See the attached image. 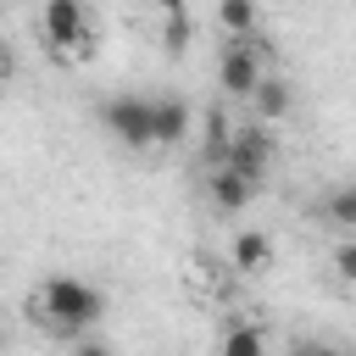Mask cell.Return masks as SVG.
Here are the masks:
<instances>
[{
	"label": "cell",
	"instance_id": "obj_1",
	"mask_svg": "<svg viewBox=\"0 0 356 356\" xmlns=\"http://www.w3.org/2000/svg\"><path fill=\"white\" fill-rule=\"evenodd\" d=\"M100 317H106V295H100L89 278L56 273V278H44V284H39V295H33V323H44V328H50V334H61V339L89 334Z\"/></svg>",
	"mask_w": 356,
	"mask_h": 356
},
{
	"label": "cell",
	"instance_id": "obj_2",
	"mask_svg": "<svg viewBox=\"0 0 356 356\" xmlns=\"http://www.w3.org/2000/svg\"><path fill=\"white\" fill-rule=\"evenodd\" d=\"M39 28H44V44H50L61 61H83V56H95V22H89L83 0H44Z\"/></svg>",
	"mask_w": 356,
	"mask_h": 356
},
{
	"label": "cell",
	"instance_id": "obj_3",
	"mask_svg": "<svg viewBox=\"0 0 356 356\" xmlns=\"http://www.w3.org/2000/svg\"><path fill=\"white\" fill-rule=\"evenodd\" d=\"M261 56H273V44L267 39H228L222 44V56H217V89L222 95H234V100H250V89L261 83Z\"/></svg>",
	"mask_w": 356,
	"mask_h": 356
},
{
	"label": "cell",
	"instance_id": "obj_4",
	"mask_svg": "<svg viewBox=\"0 0 356 356\" xmlns=\"http://www.w3.org/2000/svg\"><path fill=\"white\" fill-rule=\"evenodd\" d=\"M106 128H111V139L117 145H128V150H156L150 145V95H117V100H106Z\"/></svg>",
	"mask_w": 356,
	"mask_h": 356
},
{
	"label": "cell",
	"instance_id": "obj_5",
	"mask_svg": "<svg viewBox=\"0 0 356 356\" xmlns=\"http://www.w3.org/2000/svg\"><path fill=\"white\" fill-rule=\"evenodd\" d=\"M273 156H278V139L267 134V122L234 128V134H228V150H222V161H234V167H245V172H256V178H267Z\"/></svg>",
	"mask_w": 356,
	"mask_h": 356
},
{
	"label": "cell",
	"instance_id": "obj_6",
	"mask_svg": "<svg viewBox=\"0 0 356 356\" xmlns=\"http://www.w3.org/2000/svg\"><path fill=\"white\" fill-rule=\"evenodd\" d=\"M256 189H261V178L234 167V161H211V172H206V195H211L217 211H245L256 200Z\"/></svg>",
	"mask_w": 356,
	"mask_h": 356
},
{
	"label": "cell",
	"instance_id": "obj_7",
	"mask_svg": "<svg viewBox=\"0 0 356 356\" xmlns=\"http://www.w3.org/2000/svg\"><path fill=\"white\" fill-rule=\"evenodd\" d=\"M178 139H189V106L178 95H150V145L167 150Z\"/></svg>",
	"mask_w": 356,
	"mask_h": 356
},
{
	"label": "cell",
	"instance_id": "obj_8",
	"mask_svg": "<svg viewBox=\"0 0 356 356\" xmlns=\"http://www.w3.org/2000/svg\"><path fill=\"white\" fill-rule=\"evenodd\" d=\"M250 106H256V122H284L289 117V106H295V89L284 83V78H273V72H261V83L250 89Z\"/></svg>",
	"mask_w": 356,
	"mask_h": 356
},
{
	"label": "cell",
	"instance_id": "obj_9",
	"mask_svg": "<svg viewBox=\"0 0 356 356\" xmlns=\"http://www.w3.org/2000/svg\"><path fill=\"white\" fill-rule=\"evenodd\" d=\"M234 267H239V273H250V278H256V273H267V267H273V239H267L261 228H245V234L234 239Z\"/></svg>",
	"mask_w": 356,
	"mask_h": 356
},
{
	"label": "cell",
	"instance_id": "obj_10",
	"mask_svg": "<svg viewBox=\"0 0 356 356\" xmlns=\"http://www.w3.org/2000/svg\"><path fill=\"white\" fill-rule=\"evenodd\" d=\"M228 134H234L228 111H222V106H206V117H200V156H206V167H211V161H222Z\"/></svg>",
	"mask_w": 356,
	"mask_h": 356
},
{
	"label": "cell",
	"instance_id": "obj_11",
	"mask_svg": "<svg viewBox=\"0 0 356 356\" xmlns=\"http://www.w3.org/2000/svg\"><path fill=\"white\" fill-rule=\"evenodd\" d=\"M217 356H267V334L256 323H234V328H222Z\"/></svg>",
	"mask_w": 356,
	"mask_h": 356
},
{
	"label": "cell",
	"instance_id": "obj_12",
	"mask_svg": "<svg viewBox=\"0 0 356 356\" xmlns=\"http://www.w3.org/2000/svg\"><path fill=\"white\" fill-rule=\"evenodd\" d=\"M217 22L228 39H250L256 33V0H217Z\"/></svg>",
	"mask_w": 356,
	"mask_h": 356
},
{
	"label": "cell",
	"instance_id": "obj_13",
	"mask_svg": "<svg viewBox=\"0 0 356 356\" xmlns=\"http://www.w3.org/2000/svg\"><path fill=\"white\" fill-rule=\"evenodd\" d=\"M189 39H195V22H189V11H172V17H161V50H167V56H184V50H189Z\"/></svg>",
	"mask_w": 356,
	"mask_h": 356
},
{
	"label": "cell",
	"instance_id": "obj_14",
	"mask_svg": "<svg viewBox=\"0 0 356 356\" xmlns=\"http://www.w3.org/2000/svg\"><path fill=\"white\" fill-rule=\"evenodd\" d=\"M328 222H334L339 234H350V228H356V189H350V184L328 195Z\"/></svg>",
	"mask_w": 356,
	"mask_h": 356
},
{
	"label": "cell",
	"instance_id": "obj_15",
	"mask_svg": "<svg viewBox=\"0 0 356 356\" xmlns=\"http://www.w3.org/2000/svg\"><path fill=\"white\" fill-rule=\"evenodd\" d=\"M334 273H339V284H350L356 278V245H350V234L339 239V250H334Z\"/></svg>",
	"mask_w": 356,
	"mask_h": 356
},
{
	"label": "cell",
	"instance_id": "obj_16",
	"mask_svg": "<svg viewBox=\"0 0 356 356\" xmlns=\"http://www.w3.org/2000/svg\"><path fill=\"white\" fill-rule=\"evenodd\" d=\"M72 356H111V345H100V339H89V334H78V339H72Z\"/></svg>",
	"mask_w": 356,
	"mask_h": 356
},
{
	"label": "cell",
	"instance_id": "obj_17",
	"mask_svg": "<svg viewBox=\"0 0 356 356\" xmlns=\"http://www.w3.org/2000/svg\"><path fill=\"white\" fill-rule=\"evenodd\" d=\"M289 356H339V350H334V345H295Z\"/></svg>",
	"mask_w": 356,
	"mask_h": 356
},
{
	"label": "cell",
	"instance_id": "obj_18",
	"mask_svg": "<svg viewBox=\"0 0 356 356\" xmlns=\"http://www.w3.org/2000/svg\"><path fill=\"white\" fill-rule=\"evenodd\" d=\"M156 6H161V17H172V11H189L184 0H156Z\"/></svg>",
	"mask_w": 356,
	"mask_h": 356
},
{
	"label": "cell",
	"instance_id": "obj_19",
	"mask_svg": "<svg viewBox=\"0 0 356 356\" xmlns=\"http://www.w3.org/2000/svg\"><path fill=\"white\" fill-rule=\"evenodd\" d=\"M0 72H6V56H0Z\"/></svg>",
	"mask_w": 356,
	"mask_h": 356
}]
</instances>
